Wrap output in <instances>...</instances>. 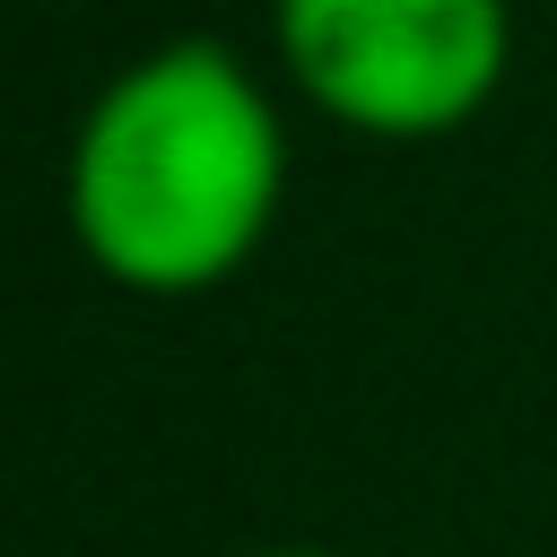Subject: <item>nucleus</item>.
<instances>
[{"label":"nucleus","instance_id":"1","mask_svg":"<svg viewBox=\"0 0 557 557\" xmlns=\"http://www.w3.org/2000/svg\"><path fill=\"white\" fill-rule=\"evenodd\" d=\"M70 235L131 296L226 287L287 200V122L209 35L139 52L70 139Z\"/></svg>","mask_w":557,"mask_h":557},{"label":"nucleus","instance_id":"2","mask_svg":"<svg viewBox=\"0 0 557 557\" xmlns=\"http://www.w3.org/2000/svg\"><path fill=\"white\" fill-rule=\"evenodd\" d=\"M287 87L366 139L470 131L513 70L505 0H270Z\"/></svg>","mask_w":557,"mask_h":557},{"label":"nucleus","instance_id":"3","mask_svg":"<svg viewBox=\"0 0 557 557\" xmlns=\"http://www.w3.org/2000/svg\"><path fill=\"white\" fill-rule=\"evenodd\" d=\"M252 557H331V548H252Z\"/></svg>","mask_w":557,"mask_h":557}]
</instances>
